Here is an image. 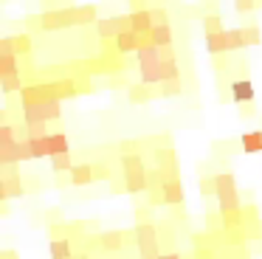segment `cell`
Wrapping results in <instances>:
<instances>
[]
</instances>
